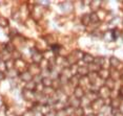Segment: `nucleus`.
<instances>
[{
    "label": "nucleus",
    "mask_w": 123,
    "mask_h": 116,
    "mask_svg": "<svg viewBox=\"0 0 123 116\" xmlns=\"http://www.w3.org/2000/svg\"><path fill=\"white\" fill-rule=\"evenodd\" d=\"M83 54L84 53H83L82 51L75 50V51H73L68 58H66V62H68L69 65H75L83 58Z\"/></svg>",
    "instance_id": "f257e3e1"
},
{
    "label": "nucleus",
    "mask_w": 123,
    "mask_h": 116,
    "mask_svg": "<svg viewBox=\"0 0 123 116\" xmlns=\"http://www.w3.org/2000/svg\"><path fill=\"white\" fill-rule=\"evenodd\" d=\"M98 96H99L101 99H103L104 100L105 98H108L110 97V95H111V90L108 89L107 87H105V86H102V87H100L99 88V90H98Z\"/></svg>",
    "instance_id": "f03ea898"
},
{
    "label": "nucleus",
    "mask_w": 123,
    "mask_h": 116,
    "mask_svg": "<svg viewBox=\"0 0 123 116\" xmlns=\"http://www.w3.org/2000/svg\"><path fill=\"white\" fill-rule=\"evenodd\" d=\"M91 106L94 110H101L102 108L104 107V100L101 98H97L96 100H94L93 103L91 104Z\"/></svg>",
    "instance_id": "7ed1b4c3"
},
{
    "label": "nucleus",
    "mask_w": 123,
    "mask_h": 116,
    "mask_svg": "<svg viewBox=\"0 0 123 116\" xmlns=\"http://www.w3.org/2000/svg\"><path fill=\"white\" fill-rule=\"evenodd\" d=\"M77 73H78V75L81 76V77H84L86 75H88L89 70H88L87 66H80V67H78Z\"/></svg>",
    "instance_id": "20e7f679"
},
{
    "label": "nucleus",
    "mask_w": 123,
    "mask_h": 116,
    "mask_svg": "<svg viewBox=\"0 0 123 116\" xmlns=\"http://www.w3.org/2000/svg\"><path fill=\"white\" fill-rule=\"evenodd\" d=\"M74 95H75V97H76V98L81 99L82 97H84V96H85V92H84V90H83L82 88L79 86V87L75 88V90H74Z\"/></svg>",
    "instance_id": "39448f33"
},
{
    "label": "nucleus",
    "mask_w": 123,
    "mask_h": 116,
    "mask_svg": "<svg viewBox=\"0 0 123 116\" xmlns=\"http://www.w3.org/2000/svg\"><path fill=\"white\" fill-rule=\"evenodd\" d=\"M79 84H80V79H79V76L78 75H73L71 79H69V86L72 88L79 87Z\"/></svg>",
    "instance_id": "423d86ee"
},
{
    "label": "nucleus",
    "mask_w": 123,
    "mask_h": 116,
    "mask_svg": "<svg viewBox=\"0 0 123 116\" xmlns=\"http://www.w3.org/2000/svg\"><path fill=\"white\" fill-rule=\"evenodd\" d=\"M22 96H23V98L25 99V100H32V99L35 97L34 92L30 91V90H26V89H24L22 91Z\"/></svg>",
    "instance_id": "0eeeda50"
},
{
    "label": "nucleus",
    "mask_w": 123,
    "mask_h": 116,
    "mask_svg": "<svg viewBox=\"0 0 123 116\" xmlns=\"http://www.w3.org/2000/svg\"><path fill=\"white\" fill-rule=\"evenodd\" d=\"M98 76L102 79H107L110 77V71L107 69H104V68H101L99 71H98Z\"/></svg>",
    "instance_id": "6e6552de"
},
{
    "label": "nucleus",
    "mask_w": 123,
    "mask_h": 116,
    "mask_svg": "<svg viewBox=\"0 0 123 116\" xmlns=\"http://www.w3.org/2000/svg\"><path fill=\"white\" fill-rule=\"evenodd\" d=\"M68 107H72L73 109H77V108H79L81 107V100L80 99H78V98H71L69 99V106Z\"/></svg>",
    "instance_id": "1a4fd4ad"
},
{
    "label": "nucleus",
    "mask_w": 123,
    "mask_h": 116,
    "mask_svg": "<svg viewBox=\"0 0 123 116\" xmlns=\"http://www.w3.org/2000/svg\"><path fill=\"white\" fill-rule=\"evenodd\" d=\"M32 59H33V61H34V63H35V64H39V63H41V62H42L43 57H42V54H41L40 52L36 51V52H34V53H33Z\"/></svg>",
    "instance_id": "9d476101"
},
{
    "label": "nucleus",
    "mask_w": 123,
    "mask_h": 116,
    "mask_svg": "<svg viewBox=\"0 0 123 116\" xmlns=\"http://www.w3.org/2000/svg\"><path fill=\"white\" fill-rule=\"evenodd\" d=\"M20 79H21L23 82L29 83V82H31V81L33 79V75L29 72V71H26V72H23V73L20 74Z\"/></svg>",
    "instance_id": "9b49d317"
},
{
    "label": "nucleus",
    "mask_w": 123,
    "mask_h": 116,
    "mask_svg": "<svg viewBox=\"0 0 123 116\" xmlns=\"http://www.w3.org/2000/svg\"><path fill=\"white\" fill-rule=\"evenodd\" d=\"M29 72L32 74H40V67H39V66L37 65V64H33V65H31L30 66V71Z\"/></svg>",
    "instance_id": "f8f14e48"
},
{
    "label": "nucleus",
    "mask_w": 123,
    "mask_h": 116,
    "mask_svg": "<svg viewBox=\"0 0 123 116\" xmlns=\"http://www.w3.org/2000/svg\"><path fill=\"white\" fill-rule=\"evenodd\" d=\"M115 85H116V81H114L111 77H108L107 79H105V87H107L110 90H113L115 88Z\"/></svg>",
    "instance_id": "ddd939ff"
},
{
    "label": "nucleus",
    "mask_w": 123,
    "mask_h": 116,
    "mask_svg": "<svg viewBox=\"0 0 123 116\" xmlns=\"http://www.w3.org/2000/svg\"><path fill=\"white\" fill-rule=\"evenodd\" d=\"M111 109H119V108L121 107V99L119 97L113 99V100L111 101Z\"/></svg>",
    "instance_id": "4468645a"
},
{
    "label": "nucleus",
    "mask_w": 123,
    "mask_h": 116,
    "mask_svg": "<svg viewBox=\"0 0 123 116\" xmlns=\"http://www.w3.org/2000/svg\"><path fill=\"white\" fill-rule=\"evenodd\" d=\"M61 9H62L64 12H68V11H72L73 9V4L72 2L69 1H64L61 3Z\"/></svg>",
    "instance_id": "2eb2a0df"
},
{
    "label": "nucleus",
    "mask_w": 123,
    "mask_h": 116,
    "mask_svg": "<svg viewBox=\"0 0 123 116\" xmlns=\"http://www.w3.org/2000/svg\"><path fill=\"white\" fill-rule=\"evenodd\" d=\"M82 59H83V61H84L86 64H92V63H94L95 58L92 56V54H89V53H84Z\"/></svg>",
    "instance_id": "dca6fc26"
},
{
    "label": "nucleus",
    "mask_w": 123,
    "mask_h": 116,
    "mask_svg": "<svg viewBox=\"0 0 123 116\" xmlns=\"http://www.w3.org/2000/svg\"><path fill=\"white\" fill-rule=\"evenodd\" d=\"M110 63H111V67H115V68H117L120 64H121L120 60L118 59V58H116V57H111Z\"/></svg>",
    "instance_id": "f3484780"
},
{
    "label": "nucleus",
    "mask_w": 123,
    "mask_h": 116,
    "mask_svg": "<svg viewBox=\"0 0 123 116\" xmlns=\"http://www.w3.org/2000/svg\"><path fill=\"white\" fill-rule=\"evenodd\" d=\"M42 85L45 88H49V87H52L53 86V81L51 77H43L42 79Z\"/></svg>",
    "instance_id": "a211bd4d"
},
{
    "label": "nucleus",
    "mask_w": 123,
    "mask_h": 116,
    "mask_svg": "<svg viewBox=\"0 0 123 116\" xmlns=\"http://www.w3.org/2000/svg\"><path fill=\"white\" fill-rule=\"evenodd\" d=\"M103 38H104L105 41H107V42H111V41H114L113 32H111V30H107V32L103 35Z\"/></svg>",
    "instance_id": "6ab92c4d"
},
{
    "label": "nucleus",
    "mask_w": 123,
    "mask_h": 116,
    "mask_svg": "<svg viewBox=\"0 0 123 116\" xmlns=\"http://www.w3.org/2000/svg\"><path fill=\"white\" fill-rule=\"evenodd\" d=\"M87 68H88L89 72H97V73H98V71L101 69L97 64H95V63H92V64H89L87 66Z\"/></svg>",
    "instance_id": "aec40b11"
},
{
    "label": "nucleus",
    "mask_w": 123,
    "mask_h": 116,
    "mask_svg": "<svg viewBox=\"0 0 123 116\" xmlns=\"http://www.w3.org/2000/svg\"><path fill=\"white\" fill-rule=\"evenodd\" d=\"M89 20H91L92 23H98L99 22V16H98L97 13H92L89 15Z\"/></svg>",
    "instance_id": "412c9836"
},
{
    "label": "nucleus",
    "mask_w": 123,
    "mask_h": 116,
    "mask_svg": "<svg viewBox=\"0 0 123 116\" xmlns=\"http://www.w3.org/2000/svg\"><path fill=\"white\" fill-rule=\"evenodd\" d=\"M100 3L101 2L100 1H92L91 2V9H92V11H93V13H96L98 10H99V5H100Z\"/></svg>",
    "instance_id": "4be33fe9"
},
{
    "label": "nucleus",
    "mask_w": 123,
    "mask_h": 116,
    "mask_svg": "<svg viewBox=\"0 0 123 116\" xmlns=\"http://www.w3.org/2000/svg\"><path fill=\"white\" fill-rule=\"evenodd\" d=\"M81 22H82L83 25H88L91 20H89V15L88 14H84V15L82 16V18H81Z\"/></svg>",
    "instance_id": "5701e85b"
},
{
    "label": "nucleus",
    "mask_w": 123,
    "mask_h": 116,
    "mask_svg": "<svg viewBox=\"0 0 123 116\" xmlns=\"http://www.w3.org/2000/svg\"><path fill=\"white\" fill-rule=\"evenodd\" d=\"M36 86H37L36 82L31 81V82H29V83L26 84V88H25V89H26V90H30V91H34V90L36 89Z\"/></svg>",
    "instance_id": "b1692460"
},
{
    "label": "nucleus",
    "mask_w": 123,
    "mask_h": 116,
    "mask_svg": "<svg viewBox=\"0 0 123 116\" xmlns=\"http://www.w3.org/2000/svg\"><path fill=\"white\" fill-rule=\"evenodd\" d=\"M74 114H75V116H83V114H84V110H83L82 107H79V108H77V109L74 110Z\"/></svg>",
    "instance_id": "393cba45"
},
{
    "label": "nucleus",
    "mask_w": 123,
    "mask_h": 116,
    "mask_svg": "<svg viewBox=\"0 0 123 116\" xmlns=\"http://www.w3.org/2000/svg\"><path fill=\"white\" fill-rule=\"evenodd\" d=\"M9 25V21H7V19L5 17H2V16H0V26L2 27H5Z\"/></svg>",
    "instance_id": "a878e982"
},
{
    "label": "nucleus",
    "mask_w": 123,
    "mask_h": 116,
    "mask_svg": "<svg viewBox=\"0 0 123 116\" xmlns=\"http://www.w3.org/2000/svg\"><path fill=\"white\" fill-rule=\"evenodd\" d=\"M94 62H96L95 64H97L98 66H103V63H104V59H103L102 57H98V58H96V59L94 60Z\"/></svg>",
    "instance_id": "bb28decb"
},
{
    "label": "nucleus",
    "mask_w": 123,
    "mask_h": 116,
    "mask_svg": "<svg viewBox=\"0 0 123 116\" xmlns=\"http://www.w3.org/2000/svg\"><path fill=\"white\" fill-rule=\"evenodd\" d=\"M113 32V36H114V40H116L117 38L119 37L120 35H121V32H120V30L119 29H114V30H111Z\"/></svg>",
    "instance_id": "cd10ccee"
},
{
    "label": "nucleus",
    "mask_w": 123,
    "mask_h": 116,
    "mask_svg": "<svg viewBox=\"0 0 123 116\" xmlns=\"http://www.w3.org/2000/svg\"><path fill=\"white\" fill-rule=\"evenodd\" d=\"M56 116H68V114H66L65 110H60V111H58L57 113H56Z\"/></svg>",
    "instance_id": "c85d7f7f"
},
{
    "label": "nucleus",
    "mask_w": 123,
    "mask_h": 116,
    "mask_svg": "<svg viewBox=\"0 0 123 116\" xmlns=\"http://www.w3.org/2000/svg\"><path fill=\"white\" fill-rule=\"evenodd\" d=\"M5 69H6V65H5V63L4 62H0V71L3 72Z\"/></svg>",
    "instance_id": "c756f323"
},
{
    "label": "nucleus",
    "mask_w": 123,
    "mask_h": 116,
    "mask_svg": "<svg viewBox=\"0 0 123 116\" xmlns=\"http://www.w3.org/2000/svg\"><path fill=\"white\" fill-rule=\"evenodd\" d=\"M10 76H11V77L17 76V71L14 70V69H11V70H10Z\"/></svg>",
    "instance_id": "7c9ffc66"
},
{
    "label": "nucleus",
    "mask_w": 123,
    "mask_h": 116,
    "mask_svg": "<svg viewBox=\"0 0 123 116\" xmlns=\"http://www.w3.org/2000/svg\"><path fill=\"white\" fill-rule=\"evenodd\" d=\"M6 51H14V46L11 43L6 44Z\"/></svg>",
    "instance_id": "2f4dec72"
},
{
    "label": "nucleus",
    "mask_w": 123,
    "mask_h": 116,
    "mask_svg": "<svg viewBox=\"0 0 123 116\" xmlns=\"http://www.w3.org/2000/svg\"><path fill=\"white\" fill-rule=\"evenodd\" d=\"M44 116H56V113L54 111H49V113H46Z\"/></svg>",
    "instance_id": "473e14b6"
},
{
    "label": "nucleus",
    "mask_w": 123,
    "mask_h": 116,
    "mask_svg": "<svg viewBox=\"0 0 123 116\" xmlns=\"http://www.w3.org/2000/svg\"><path fill=\"white\" fill-rule=\"evenodd\" d=\"M52 48H53V51H59V46L58 45H53L52 46Z\"/></svg>",
    "instance_id": "72a5a7b5"
},
{
    "label": "nucleus",
    "mask_w": 123,
    "mask_h": 116,
    "mask_svg": "<svg viewBox=\"0 0 123 116\" xmlns=\"http://www.w3.org/2000/svg\"><path fill=\"white\" fill-rule=\"evenodd\" d=\"M23 116H34V114H33V112H31V111H27L24 113V115Z\"/></svg>",
    "instance_id": "f704fd0d"
},
{
    "label": "nucleus",
    "mask_w": 123,
    "mask_h": 116,
    "mask_svg": "<svg viewBox=\"0 0 123 116\" xmlns=\"http://www.w3.org/2000/svg\"><path fill=\"white\" fill-rule=\"evenodd\" d=\"M4 77H5L4 73H3V72H1V71H0V81H3V79H4Z\"/></svg>",
    "instance_id": "c9c22d12"
},
{
    "label": "nucleus",
    "mask_w": 123,
    "mask_h": 116,
    "mask_svg": "<svg viewBox=\"0 0 123 116\" xmlns=\"http://www.w3.org/2000/svg\"><path fill=\"white\" fill-rule=\"evenodd\" d=\"M120 95H121L122 97H123V87L121 88V90H120Z\"/></svg>",
    "instance_id": "e433bc0d"
},
{
    "label": "nucleus",
    "mask_w": 123,
    "mask_h": 116,
    "mask_svg": "<svg viewBox=\"0 0 123 116\" xmlns=\"http://www.w3.org/2000/svg\"><path fill=\"white\" fill-rule=\"evenodd\" d=\"M86 116H97V115H96V114H94V113H88V114L86 115Z\"/></svg>",
    "instance_id": "4c0bfd02"
},
{
    "label": "nucleus",
    "mask_w": 123,
    "mask_h": 116,
    "mask_svg": "<svg viewBox=\"0 0 123 116\" xmlns=\"http://www.w3.org/2000/svg\"><path fill=\"white\" fill-rule=\"evenodd\" d=\"M122 74H123V69H122Z\"/></svg>",
    "instance_id": "58836bf2"
},
{
    "label": "nucleus",
    "mask_w": 123,
    "mask_h": 116,
    "mask_svg": "<svg viewBox=\"0 0 123 116\" xmlns=\"http://www.w3.org/2000/svg\"><path fill=\"white\" fill-rule=\"evenodd\" d=\"M122 24H123V20H122Z\"/></svg>",
    "instance_id": "ea45409f"
}]
</instances>
